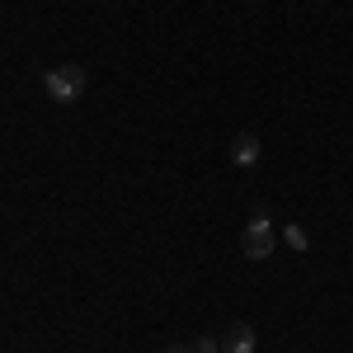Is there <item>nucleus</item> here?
<instances>
[{"label": "nucleus", "mask_w": 353, "mask_h": 353, "mask_svg": "<svg viewBox=\"0 0 353 353\" xmlns=\"http://www.w3.org/2000/svg\"><path fill=\"white\" fill-rule=\"evenodd\" d=\"M85 85H90V81H85V71H81V66H71V61L43 71V90L52 94V104H76V99L85 94Z\"/></svg>", "instance_id": "obj_1"}, {"label": "nucleus", "mask_w": 353, "mask_h": 353, "mask_svg": "<svg viewBox=\"0 0 353 353\" xmlns=\"http://www.w3.org/2000/svg\"><path fill=\"white\" fill-rule=\"evenodd\" d=\"M241 250H245V259H269L273 250H278V231H273V221H269L264 208H259V212L250 217V226L241 231Z\"/></svg>", "instance_id": "obj_2"}, {"label": "nucleus", "mask_w": 353, "mask_h": 353, "mask_svg": "<svg viewBox=\"0 0 353 353\" xmlns=\"http://www.w3.org/2000/svg\"><path fill=\"white\" fill-rule=\"evenodd\" d=\"M221 353H254V330L245 325H231L226 334H221Z\"/></svg>", "instance_id": "obj_3"}, {"label": "nucleus", "mask_w": 353, "mask_h": 353, "mask_svg": "<svg viewBox=\"0 0 353 353\" xmlns=\"http://www.w3.org/2000/svg\"><path fill=\"white\" fill-rule=\"evenodd\" d=\"M231 161L241 165V170H245V165H254V161H259V137H254V132H241L236 141H231Z\"/></svg>", "instance_id": "obj_4"}, {"label": "nucleus", "mask_w": 353, "mask_h": 353, "mask_svg": "<svg viewBox=\"0 0 353 353\" xmlns=\"http://www.w3.org/2000/svg\"><path fill=\"white\" fill-rule=\"evenodd\" d=\"M283 241L292 245L297 254H306V250H311V241H306V231H301V226H288V231H283Z\"/></svg>", "instance_id": "obj_5"}, {"label": "nucleus", "mask_w": 353, "mask_h": 353, "mask_svg": "<svg viewBox=\"0 0 353 353\" xmlns=\"http://www.w3.org/2000/svg\"><path fill=\"white\" fill-rule=\"evenodd\" d=\"M193 353H221V339H198Z\"/></svg>", "instance_id": "obj_6"}, {"label": "nucleus", "mask_w": 353, "mask_h": 353, "mask_svg": "<svg viewBox=\"0 0 353 353\" xmlns=\"http://www.w3.org/2000/svg\"><path fill=\"white\" fill-rule=\"evenodd\" d=\"M170 353H193V349H170Z\"/></svg>", "instance_id": "obj_7"}]
</instances>
